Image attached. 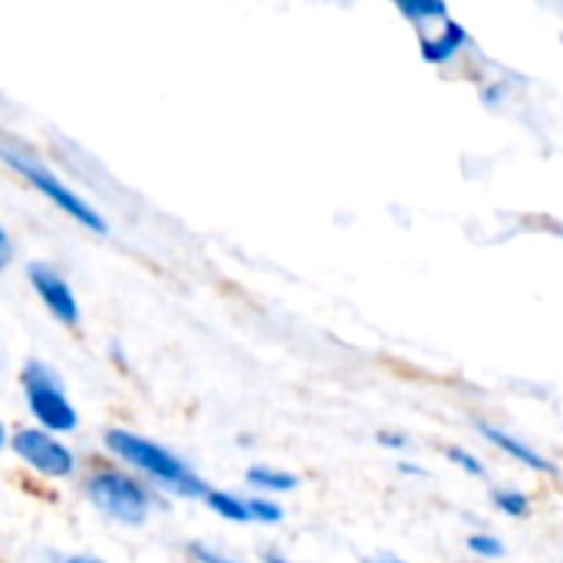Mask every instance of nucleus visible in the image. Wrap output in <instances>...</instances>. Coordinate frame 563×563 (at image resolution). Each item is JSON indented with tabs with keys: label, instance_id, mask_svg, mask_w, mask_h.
Segmentation results:
<instances>
[{
	"label": "nucleus",
	"instance_id": "3",
	"mask_svg": "<svg viewBox=\"0 0 563 563\" xmlns=\"http://www.w3.org/2000/svg\"><path fill=\"white\" fill-rule=\"evenodd\" d=\"M3 155V162L16 172V175H23L26 178V185H33L43 198H49L59 211H66L69 218H76L79 224H86L89 231H96V234H106L109 231V224H106V218L89 205V201H82L69 185H63L53 172H46L43 165H36V162H30V158H23V155H13V152H0Z\"/></svg>",
	"mask_w": 563,
	"mask_h": 563
},
{
	"label": "nucleus",
	"instance_id": "22",
	"mask_svg": "<svg viewBox=\"0 0 563 563\" xmlns=\"http://www.w3.org/2000/svg\"><path fill=\"white\" fill-rule=\"evenodd\" d=\"M0 449H3V426H0Z\"/></svg>",
	"mask_w": 563,
	"mask_h": 563
},
{
	"label": "nucleus",
	"instance_id": "11",
	"mask_svg": "<svg viewBox=\"0 0 563 563\" xmlns=\"http://www.w3.org/2000/svg\"><path fill=\"white\" fill-rule=\"evenodd\" d=\"M247 482L261 492H274V495H284V492H294L297 488V475L290 472H280V468H267V465H254L247 472Z\"/></svg>",
	"mask_w": 563,
	"mask_h": 563
},
{
	"label": "nucleus",
	"instance_id": "10",
	"mask_svg": "<svg viewBox=\"0 0 563 563\" xmlns=\"http://www.w3.org/2000/svg\"><path fill=\"white\" fill-rule=\"evenodd\" d=\"M205 505H208L211 511H218L224 521L251 525V515H247V498H238V495H231V492H214V488H208V495H205Z\"/></svg>",
	"mask_w": 563,
	"mask_h": 563
},
{
	"label": "nucleus",
	"instance_id": "21",
	"mask_svg": "<svg viewBox=\"0 0 563 563\" xmlns=\"http://www.w3.org/2000/svg\"><path fill=\"white\" fill-rule=\"evenodd\" d=\"M267 563H290V561H284V558H277V554H267Z\"/></svg>",
	"mask_w": 563,
	"mask_h": 563
},
{
	"label": "nucleus",
	"instance_id": "13",
	"mask_svg": "<svg viewBox=\"0 0 563 563\" xmlns=\"http://www.w3.org/2000/svg\"><path fill=\"white\" fill-rule=\"evenodd\" d=\"M468 551H472L478 561H501V558L508 554L505 541H501L498 534H488V531H475V534L468 538Z\"/></svg>",
	"mask_w": 563,
	"mask_h": 563
},
{
	"label": "nucleus",
	"instance_id": "19",
	"mask_svg": "<svg viewBox=\"0 0 563 563\" xmlns=\"http://www.w3.org/2000/svg\"><path fill=\"white\" fill-rule=\"evenodd\" d=\"M366 563H406V561H399V558H393V554H376L373 561H366Z\"/></svg>",
	"mask_w": 563,
	"mask_h": 563
},
{
	"label": "nucleus",
	"instance_id": "1",
	"mask_svg": "<svg viewBox=\"0 0 563 563\" xmlns=\"http://www.w3.org/2000/svg\"><path fill=\"white\" fill-rule=\"evenodd\" d=\"M106 445L122 462H129L132 468L145 472L162 488H168V492H175L181 498H205L208 495V485L178 455H172L168 449H162V445H155V442H148L142 435H132L125 429H109L106 432Z\"/></svg>",
	"mask_w": 563,
	"mask_h": 563
},
{
	"label": "nucleus",
	"instance_id": "9",
	"mask_svg": "<svg viewBox=\"0 0 563 563\" xmlns=\"http://www.w3.org/2000/svg\"><path fill=\"white\" fill-rule=\"evenodd\" d=\"M399 13L412 23V26H419V33H426V26L429 23H445V20H452V13H449V7L442 3V0H409V3H399Z\"/></svg>",
	"mask_w": 563,
	"mask_h": 563
},
{
	"label": "nucleus",
	"instance_id": "7",
	"mask_svg": "<svg viewBox=\"0 0 563 563\" xmlns=\"http://www.w3.org/2000/svg\"><path fill=\"white\" fill-rule=\"evenodd\" d=\"M475 429H478V435H482L485 442H492V445H495L501 455L515 459L518 465H525V468H531V472H541V475H561L558 462H551V459H548L541 449L528 445L525 439L511 435L508 429H501V426H492V422H475Z\"/></svg>",
	"mask_w": 563,
	"mask_h": 563
},
{
	"label": "nucleus",
	"instance_id": "20",
	"mask_svg": "<svg viewBox=\"0 0 563 563\" xmlns=\"http://www.w3.org/2000/svg\"><path fill=\"white\" fill-rule=\"evenodd\" d=\"M66 563H102V561H96V558H73V561H66Z\"/></svg>",
	"mask_w": 563,
	"mask_h": 563
},
{
	"label": "nucleus",
	"instance_id": "17",
	"mask_svg": "<svg viewBox=\"0 0 563 563\" xmlns=\"http://www.w3.org/2000/svg\"><path fill=\"white\" fill-rule=\"evenodd\" d=\"M379 442L393 445V449H409V439L406 435H393V432H379Z\"/></svg>",
	"mask_w": 563,
	"mask_h": 563
},
{
	"label": "nucleus",
	"instance_id": "16",
	"mask_svg": "<svg viewBox=\"0 0 563 563\" xmlns=\"http://www.w3.org/2000/svg\"><path fill=\"white\" fill-rule=\"evenodd\" d=\"M195 551V558L201 563H241V561H231L228 554H218V551H208V548H201V544H195L191 548Z\"/></svg>",
	"mask_w": 563,
	"mask_h": 563
},
{
	"label": "nucleus",
	"instance_id": "6",
	"mask_svg": "<svg viewBox=\"0 0 563 563\" xmlns=\"http://www.w3.org/2000/svg\"><path fill=\"white\" fill-rule=\"evenodd\" d=\"M30 284L36 290V297L43 300V307L66 327H76L79 323V303L69 290V284L46 264H33L30 267Z\"/></svg>",
	"mask_w": 563,
	"mask_h": 563
},
{
	"label": "nucleus",
	"instance_id": "5",
	"mask_svg": "<svg viewBox=\"0 0 563 563\" xmlns=\"http://www.w3.org/2000/svg\"><path fill=\"white\" fill-rule=\"evenodd\" d=\"M13 452L33 472H40L46 478H66V475H73V465H76L73 452L59 439L43 432V429H20L13 435Z\"/></svg>",
	"mask_w": 563,
	"mask_h": 563
},
{
	"label": "nucleus",
	"instance_id": "15",
	"mask_svg": "<svg viewBox=\"0 0 563 563\" xmlns=\"http://www.w3.org/2000/svg\"><path fill=\"white\" fill-rule=\"evenodd\" d=\"M445 455H449V462L455 465V468H462L465 475H472V478H485V465H482V459H475L472 452H465V449H445Z\"/></svg>",
	"mask_w": 563,
	"mask_h": 563
},
{
	"label": "nucleus",
	"instance_id": "14",
	"mask_svg": "<svg viewBox=\"0 0 563 563\" xmlns=\"http://www.w3.org/2000/svg\"><path fill=\"white\" fill-rule=\"evenodd\" d=\"M247 515L257 525H277V521H284V508L277 501H267V498H247Z\"/></svg>",
	"mask_w": 563,
	"mask_h": 563
},
{
	"label": "nucleus",
	"instance_id": "18",
	"mask_svg": "<svg viewBox=\"0 0 563 563\" xmlns=\"http://www.w3.org/2000/svg\"><path fill=\"white\" fill-rule=\"evenodd\" d=\"M10 254H13V247H10V238H7V231L0 228V271L10 264Z\"/></svg>",
	"mask_w": 563,
	"mask_h": 563
},
{
	"label": "nucleus",
	"instance_id": "2",
	"mask_svg": "<svg viewBox=\"0 0 563 563\" xmlns=\"http://www.w3.org/2000/svg\"><path fill=\"white\" fill-rule=\"evenodd\" d=\"M23 393L30 402V412L36 416V422H43L53 432H73L79 416L73 409V402L66 399L63 383L56 379V373L43 363H26L23 366Z\"/></svg>",
	"mask_w": 563,
	"mask_h": 563
},
{
	"label": "nucleus",
	"instance_id": "8",
	"mask_svg": "<svg viewBox=\"0 0 563 563\" xmlns=\"http://www.w3.org/2000/svg\"><path fill=\"white\" fill-rule=\"evenodd\" d=\"M422 46V59L432 63V66H445L452 59L462 56V49L468 46V30L459 23V20H445L435 33H426L419 40Z\"/></svg>",
	"mask_w": 563,
	"mask_h": 563
},
{
	"label": "nucleus",
	"instance_id": "12",
	"mask_svg": "<svg viewBox=\"0 0 563 563\" xmlns=\"http://www.w3.org/2000/svg\"><path fill=\"white\" fill-rule=\"evenodd\" d=\"M492 501H495V508L501 515H508L515 521H521V518L531 515V498L525 492H518V488H495L492 492Z\"/></svg>",
	"mask_w": 563,
	"mask_h": 563
},
{
	"label": "nucleus",
	"instance_id": "4",
	"mask_svg": "<svg viewBox=\"0 0 563 563\" xmlns=\"http://www.w3.org/2000/svg\"><path fill=\"white\" fill-rule=\"evenodd\" d=\"M86 495L102 515H109L122 525H142L148 515L145 488L122 472H96L86 485Z\"/></svg>",
	"mask_w": 563,
	"mask_h": 563
}]
</instances>
